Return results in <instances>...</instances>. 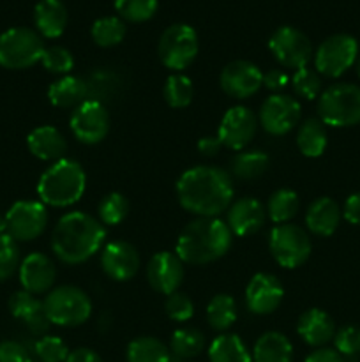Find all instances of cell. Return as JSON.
<instances>
[{"label":"cell","instance_id":"obj_1","mask_svg":"<svg viewBox=\"0 0 360 362\" xmlns=\"http://www.w3.org/2000/svg\"><path fill=\"white\" fill-rule=\"evenodd\" d=\"M233 180L219 166H194L176 180L180 205L198 218H217L233 202Z\"/></svg>","mask_w":360,"mask_h":362},{"label":"cell","instance_id":"obj_2","mask_svg":"<svg viewBox=\"0 0 360 362\" xmlns=\"http://www.w3.org/2000/svg\"><path fill=\"white\" fill-rule=\"evenodd\" d=\"M106 230L99 219L87 212L74 211L56 221L52 233V250L64 264H83L102 247Z\"/></svg>","mask_w":360,"mask_h":362},{"label":"cell","instance_id":"obj_3","mask_svg":"<svg viewBox=\"0 0 360 362\" xmlns=\"http://www.w3.org/2000/svg\"><path fill=\"white\" fill-rule=\"evenodd\" d=\"M232 243L233 233L222 219L198 218L180 232L175 255L184 264L205 265L224 257Z\"/></svg>","mask_w":360,"mask_h":362},{"label":"cell","instance_id":"obj_4","mask_svg":"<svg viewBox=\"0 0 360 362\" xmlns=\"http://www.w3.org/2000/svg\"><path fill=\"white\" fill-rule=\"evenodd\" d=\"M87 187V175L74 159L64 158L55 161L37 182V194L49 207H71L81 200Z\"/></svg>","mask_w":360,"mask_h":362},{"label":"cell","instance_id":"obj_5","mask_svg":"<svg viewBox=\"0 0 360 362\" xmlns=\"http://www.w3.org/2000/svg\"><path fill=\"white\" fill-rule=\"evenodd\" d=\"M42 304L49 324L59 327H76L85 324L92 315L90 297L73 285H62L49 290Z\"/></svg>","mask_w":360,"mask_h":362},{"label":"cell","instance_id":"obj_6","mask_svg":"<svg viewBox=\"0 0 360 362\" xmlns=\"http://www.w3.org/2000/svg\"><path fill=\"white\" fill-rule=\"evenodd\" d=\"M318 113L325 126L349 127L360 124V87L335 83L318 98Z\"/></svg>","mask_w":360,"mask_h":362},{"label":"cell","instance_id":"obj_7","mask_svg":"<svg viewBox=\"0 0 360 362\" xmlns=\"http://www.w3.org/2000/svg\"><path fill=\"white\" fill-rule=\"evenodd\" d=\"M44 48L39 32L13 27L0 35V66L6 69H27L41 62Z\"/></svg>","mask_w":360,"mask_h":362},{"label":"cell","instance_id":"obj_8","mask_svg":"<svg viewBox=\"0 0 360 362\" xmlns=\"http://www.w3.org/2000/svg\"><path fill=\"white\" fill-rule=\"evenodd\" d=\"M268 250L281 267L296 269L307 262L313 244L306 230L299 225H275L268 235Z\"/></svg>","mask_w":360,"mask_h":362},{"label":"cell","instance_id":"obj_9","mask_svg":"<svg viewBox=\"0 0 360 362\" xmlns=\"http://www.w3.org/2000/svg\"><path fill=\"white\" fill-rule=\"evenodd\" d=\"M159 59L162 66L180 73L189 67L198 55V34L191 25L173 23L159 37Z\"/></svg>","mask_w":360,"mask_h":362},{"label":"cell","instance_id":"obj_10","mask_svg":"<svg viewBox=\"0 0 360 362\" xmlns=\"http://www.w3.org/2000/svg\"><path fill=\"white\" fill-rule=\"evenodd\" d=\"M359 59V42L348 34H334L325 39L314 53L316 73L328 78L344 74Z\"/></svg>","mask_w":360,"mask_h":362},{"label":"cell","instance_id":"obj_11","mask_svg":"<svg viewBox=\"0 0 360 362\" xmlns=\"http://www.w3.org/2000/svg\"><path fill=\"white\" fill-rule=\"evenodd\" d=\"M6 232L16 243H28L41 235L48 225V211L42 202L20 200L11 205L6 218Z\"/></svg>","mask_w":360,"mask_h":362},{"label":"cell","instance_id":"obj_12","mask_svg":"<svg viewBox=\"0 0 360 362\" xmlns=\"http://www.w3.org/2000/svg\"><path fill=\"white\" fill-rule=\"evenodd\" d=\"M274 59L288 69H302L307 67L311 57H313V46L309 37L302 30L295 27H279L268 39Z\"/></svg>","mask_w":360,"mask_h":362},{"label":"cell","instance_id":"obj_13","mask_svg":"<svg viewBox=\"0 0 360 362\" xmlns=\"http://www.w3.org/2000/svg\"><path fill=\"white\" fill-rule=\"evenodd\" d=\"M69 127L81 144L95 145L106 138L109 131V115L101 101L87 99L76 106L71 115Z\"/></svg>","mask_w":360,"mask_h":362},{"label":"cell","instance_id":"obj_14","mask_svg":"<svg viewBox=\"0 0 360 362\" xmlns=\"http://www.w3.org/2000/svg\"><path fill=\"white\" fill-rule=\"evenodd\" d=\"M300 103L295 98L284 94H274L265 99L260 110V124L267 133L274 136H282L289 133L299 124Z\"/></svg>","mask_w":360,"mask_h":362},{"label":"cell","instance_id":"obj_15","mask_svg":"<svg viewBox=\"0 0 360 362\" xmlns=\"http://www.w3.org/2000/svg\"><path fill=\"white\" fill-rule=\"evenodd\" d=\"M258 119L247 106H233L222 117L217 136L224 147L232 151H244L254 138Z\"/></svg>","mask_w":360,"mask_h":362},{"label":"cell","instance_id":"obj_16","mask_svg":"<svg viewBox=\"0 0 360 362\" xmlns=\"http://www.w3.org/2000/svg\"><path fill=\"white\" fill-rule=\"evenodd\" d=\"M221 88L235 99H247L263 85V73L249 60H233L222 69Z\"/></svg>","mask_w":360,"mask_h":362},{"label":"cell","instance_id":"obj_17","mask_svg":"<svg viewBox=\"0 0 360 362\" xmlns=\"http://www.w3.org/2000/svg\"><path fill=\"white\" fill-rule=\"evenodd\" d=\"M282 296H284V288L274 274L258 272L247 283V310L254 315H270L279 308Z\"/></svg>","mask_w":360,"mask_h":362},{"label":"cell","instance_id":"obj_18","mask_svg":"<svg viewBox=\"0 0 360 362\" xmlns=\"http://www.w3.org/2000/svg\"><path fill=\"white\" fill-rule=\"evenodd\" d=\"M101 267L108 278L115 281H129L140 269V255L133 244L126 240H113L102 250Z\"/></svg>","mask_w":360,"mask_h":362},{"label":"cell","instance_id":"obj_19","mask_svg":"<svg viewBox=\"0 0 360 362\" xmlns=\"http://www.w3.org/2000/svg\"><path fill=\"white\" fill-rule=\"evenodd\" d=\"M147 279L155 292L172 296L173 292H179L184 279V262L175 253L161 251L148 262Z\"/></svg>","mask_w":360,"mask_h":362},{"label":"cell","instance_id":"obj_20","mask_svg":"<svg viewBox=\"0 0 360 362\" xmlns=\"http://www.w3.org/2000/svg\"><path fill=\"white\" fill-rule=\"evenodd\" d=\"M18 274H20V283L25 292L39 296L52 290L56 278V269L48 255L30 253L21 260Z\"/></svg>","mask_w":360,"mask_h":362},{"label":"cell","instance_id":"obj_21","mask_svg":"<svg viewBox=\"0 0 360 362\" xmlns=\"http://www.w3.org/2000/svg\"><path fill=\"white\" fill-rule=\"evenodd\" d=\"M265 207L260 200L251 197L239 198L228 207V219L226 225L232 230L233 235L247 237L256 233L265 225Z\"/></svg>","mask_w":360,"mask_h":362},{"label":"cell","instance_id":"obj_22","mask_svg":"<svg viewBox=\"0 0 360 362\" xmlns=\"http://www.w3.org/2000/svg\"><path fill=\"white\" fill-rule=\"evenodd\" d=\"M296 332L304 343L309 346H323L335 336V324L328 313L323 310H307L300 315L299 324H296Z\"/></svg>","mask_w":360,"mask_h":362},{"label":"cell","instance_id":"obj_23","mask_svg":"<svg viewBox=\"0 0 360 362\" xmlns=\"http://www.w3.org/2000/svg\"><path fill=\"white\" fill-rule=\"evenodd\" d=\"M27 147L34 158L41 161H60L67 152L66 136L53 126H41L30 131L27 136Z\"/></svg>","mask_w":360,"mask_h":362},{"label":"cell","instance_id":"obj_24","mask_svg":"<svg viewBox=\"0 0 360 362\" xmlns=\"http://www.w3.org/2000/svg\"><path fill=\"white\" fill-rule=\"evenodd\" d=\"M339 221H341V209H339L337 202L332 198H316L307 207L306 225L307 230L314 235L330 237L337 230Z\"/></svg>","mask_w":360,"mask_h":362},{"label":"cell","instance_id":"obj_25","mask_svg":"<svg viewBox=\"0 0 360 362\" xmlns=\"http://www.w3.org/2000/svg\"><path fill=\"white\" fill-rule=\"evenodd\" d=\"M9 310L14 318L23 322L32 332H35V334H41V332H44L46 329H48L49 322L44 313V304H42V300H39L35 296L25 292V290L16 292L11 297Z\"/></svg>","mask_w":360,"mask_h":362},{"label":"cell","instance_id":"obj_26","mask_svg":"<svg viewBox=\"0 0 360 362\" xmlns=\"http://www.w3.org/2000/svg\"><path fill=\"white\" fill-rule=\"evenodd\" d=\"M67 9L62 0H39L34 9V21L42 37L56 39L67 27Z\"/></svg>","mask_w":360,"mask_h":362},{"label":"cell","instance_id":"obj_27","mask_svg":"<svg viewBox=\"0 0 360 362\" xmlns=\"http://www.w3.org/2000/svg\"><path fill=\"white\" fill-rule=\"evenodd\" d=\"M87 85L81 78L66 74L48 87V101L56 108H76L87 101Z\"/></svg>","mask_w":360,"mask_h":362},{"label":"cell","instance_id":"obj_28","mask_svg":"<svg viewBox=\"0 0 360 362\" xmlns=\"http://www.w3.org/2000/svg\"><path fill=\"white\" fill-rule=\"evenodd\" d=\"M293 345L281 332H265L253 349V362H292Z\"/></svg>","mask_w":360,"mask_h":362},{"label":"cell","instance_id":"obj_29","mask_svg":"<svg viewBox=\"0 0 360 362\" xmlns=\"http://www.w3.org/2000/svg\"><path fill=\"white\" fill-rule=\"evenodd\" d=\"M327 129L320 119H307L296 133V145L306 158H320L327 148Z\"/></svg>","mask_w":360,"mask_h":362},{"label":"cell","instance_id":"obj_30","mask_svg":"<svg viewBox=\"0 0 360 362\" xmlns=\"http://www.w3.org/2000/svg\"><path fill=\"white\" fill-rule=\"evenodd\" d=\"M210 362H253L246 343L236 334H221L208 346Z\"/></svg>","mask_w":360,"mask_h":362},{"label":"cell","instance_id":"obj_31","mask_svg":"<svg viewBox=\"0 0 360 362\" xmlns=\"http://www.w3.org/2000/svg\"><path fill=\"white\" fill-rule=\"evenodd\" d=\"M127 361L129 362H169V350L161 339L152 336H141L133 339L127 346Z\"/></svg>","mask_w":360,"mask_h":362},{"label":"cell","instance_id":"obj_32","mask_svg":"<svg viewBox=\"0 0 360 362\" xmlns=\"http://www.w3.org/2000/svg\"><path fill=\"white\" fill-rule=\"evenodd\" d=\"M270 159L261 151H240L232 159V173L236 179L253 180L268 170Z\"/></svg>","mask_w":360,"mask_h":362},{"label":"cell","instance_id":"obj_33","mask_svg":"<svg viewBox=\"0 0 360 362\" xmlns=\"http://www.w3.org/2000/svg\"><path fill=\"white\" fill-rule=\"evenodd\" d=\"M236 317V303L228 293H217L210 299L207 306V320L212 329L215 331H226L235 324Z\"/></svg>","mask_w":360,"mask_h":362},{"label":"cell","instance_id":"obj_34","mask_svg":"<svg viewBox=\"0 0 360 362\" xmlns=\"http://www.w3.org/2000/svg\"><path fill=\"white\" fill-rule=\"evenodd\" d=\"M300 207L299 197L292 189H277L270 194L267 202V214L275 225L289 223L296 216Z\"/></svg>","mask_w":360,"mask_h":362},{"label":"cell","instance_id":"obj_35","mask_svg":"<svg viewBox=\"0 0 360 362\" xmlns=\"http://www.w3.org/2000/svg\"><path fill=\"white\" fill-rule=\"evenodd\" d=\"M169 349L176 359H191L200 356L205 349L203 332L193 327L176 329L169 341Z\"/></svg>","mask_w":360,"mask_h":362},{"label":"cell","instance_id":"obj_36","mask_svg":"<svg viewBox=\"0 0 360 362\" xmlns=\"http://www.w3.org/2000/svg\"><path fill=\"white\" fill-rule=\"evenodd\" d=\"M92 39L101 48H112L122 42L126 37V25H124L122 18L116 16H102L94 21L92 25Z\"/></svg>","mask_w":360,"mask_h":362},{"label":"cell","instance_id":"obj_37","mask_svg":"<svg viewBox=\"0 0 360 362\" xmlns=\"http://www.w3.org/2000/svg\"><path fill=\"white\" fill-rule=\"evenodd\" d=\"M164 99L172 108H186L194 98V85L189 76L175 73L168 76L164 83Z\"/></svg>","mask_w":360,"mask_h":362},{"label":"cell","instance_id":"obj_38","mask_svg":"<svg viewBox=\"0 0 360 362\" xmlns=\"http://www.w3.org/2000/svg\"><path fill=\"white\" fill-rule=\"evenodd\" d=\"M129 214V202L120 193H108L99 202V221L106 226L120 225Z\"/></svg>","mask_w":360,"mask_h":362},{"label":"cell","instance_id":"obj_39","mask_svg":"<svg viewBox=\"0 0 360 362\" xmlns=\"http://www.w3.org/2000/svg\"><path fill=\"white\" fill-rule=\"evenodd\" d=\"M335 352L342 357V362H355L360 356V327L344 325L334 336Z\"/></svg>","mask_w":360,"mask_h":362},{"label":"cell","instance_id":"obj_40","mask_svg":"<svg viewBox=\"0 0 360 362\" xmlns=\"http://www.w3.org/2000/svg\"><path fill=\"white\" fill-rule=\"evenodd\" d=\"M115 9L122 20L141 23L154 16L157 0H115Z\"/></svg>","mask_w":360,"mask_h":362},{"label":"cell","instance_id":"obj_41","mask_svg":"<svg viewBox=\"0 0 360 362\" xmlns=\"http://www.w3.org/2000/svg\"><path fill=\"white\" fill-rule=\"evenodd\" d=\"M289 81H292L293 92H295L299 98L307 99V101H313V99L320 98L321 78L316 71L309 69V67L296 69L295 73H293V76L289 78Z\"/></svg>","mask_w":360,"mask_h":362},{"label":"cell","instance_id":"obj_42","mask_svg":"<svg viewBox=\"0 0 360 362\" xmlns=\"http://www.w3.org/2000/svg\"><path fill=\"white\" fill-rule=\"evenodd\" d=\"M20 246L7 232L0 233V281L9 279L20 269Z\"/></svg>","mask_w":360,"mask_h":362},{"label":"cell","instance_id":"obj_43","mask_svg":"<svg viewBox=\"0 0 360 362\" xmlns=\"http://www.w3.org/2000/svg\"><path fill=\"white\" fill-rule=\"evenodd\" d=\"M41 64L49 73L64 74L66 76V74H69L73 71L74 57L64 46H49V48H44Z\"/></svg>","mask_w":360,"mask_h":362},{"label":"cell","instance_id":"obj_44","mask_svg":"<svg viewBox=\"0 0 360 362\" xmlns=\"http://www.w3.org/2000/svg\"><path fill=\"white\" fill-rule=\"evenodd\" d=\"M69 354V349L59 336H42L35 343V356L41 362H66Z\"/></svg>","mask_w":360,"mask_h":362},{"label":"cell","instance_id":"obj_45","mask_svg":"<svg viewBox=\"0 0 360 362\" xmlns=\"http://www.w3.org/2000/svg\"><path fill=\"white\" fill-rule=\"evenodd\" d=\"M164 311L173 322H187L194 315V303L182 292H173L164 303Z\"/></svg>","mask_w":360,"mask_h":362},{"label":"cell","instance_id":"obj_46","mask_svg":"<svg viewBox=\"0 0 360 362\" xmlns=\"http://www.w3.org/2000/svg\"><path fill=\"white\" fill-rule=\"evenodd\" d=\"M0 362H32V357L21 343L7 339L0 343Z\"/></svg>","mask_w":360,"mask_h":362},{"label":"cell","instance_id":"obj_47","mask_svg":"<svg viewBox=\"0 0 360 362\" xmlns=\"http://www.w3.org/2000/svg\"><path fill=\"white\" fill-rule=\"evenodd\" d=\"M289 83V76L282 69H270L263 74V85L268 90H282Z\"/></svg>","mask_w":360,"mask_h":362},{"label":"cell","instance_id":"obj_48","mask_svg":"<svg viewBox=\"0 0 360 362\" xmlns=\"http://www.w3.org/2000/svg\"><path fill=\"white\" fill-rule=\"evenodd\" d=\"M342 216L352 225H360V191L349 194L348 200L344 202V207H342Z\"/></svg>","mask_w":360,"mask_h":362},{"label":"cell","instance_id":"obj_49","mask_svg":"<svg viewBox=\"0 0 360 362\" xmlns=\"http://www.w3.org/2000/svg\"><path fill=\"white\" fill-rule=\"evenodd\" d=\"M222 148L221 140L219 136H203L198 141V151L200 154L207 156V158H214V156L219 154V151Z\"/></svg>","mask_w":360,"mask_h":362},{"label":"cell","instance_id":"obj_50","mask_svg":"<svg viewBox=\"0 0 360 362\" xmlns=\"http://www.w3.org/2000/svg\"><path fill=\"white\" fill-rule=\"evenodd\" d=\"M306 362H342V357L335 349H318L306 357Z\"/></svg>","mask_w":360,"mask_h":362},{"label":"cell","instance_id":"obj_51","mask_svg":"<svg viewBox=\"0 0 360 362\" xmlns=\"http://www.w3.org/2000/svg\"><path fill=\"white\" fill-rule=\"evenodd\" d=\"M66 362H102V359L92 349H76L69 354Z\"/></svg>","mask_w":360,"mask_h":362},{"label":"cell","instance_id":"obj_52","mask_svg":"<svg viewBox=\"0 0 360 362\" xmlns=\"http://www.w3.org/2000/svg\"><path fill=\"white\" fill-rule=\"evenodd\" d=\"M6 232V221H4V218H0V233Z\"/></svg>","mask_w":360,"mask_h":362},{"label":"cell","instance_id":"obj_53","mask_svg":"<svg viewBox=\"0 0 360 362\" xmlns=\"http://www.w3.org/2000/svg\"><path fill=\"white\" fill-rule=\"evenodd\" d=\"M356 73H359V78H360V55H359V59H356Z\"/></svg>","mask_w":360,"mask_h":362}]
</instances>
